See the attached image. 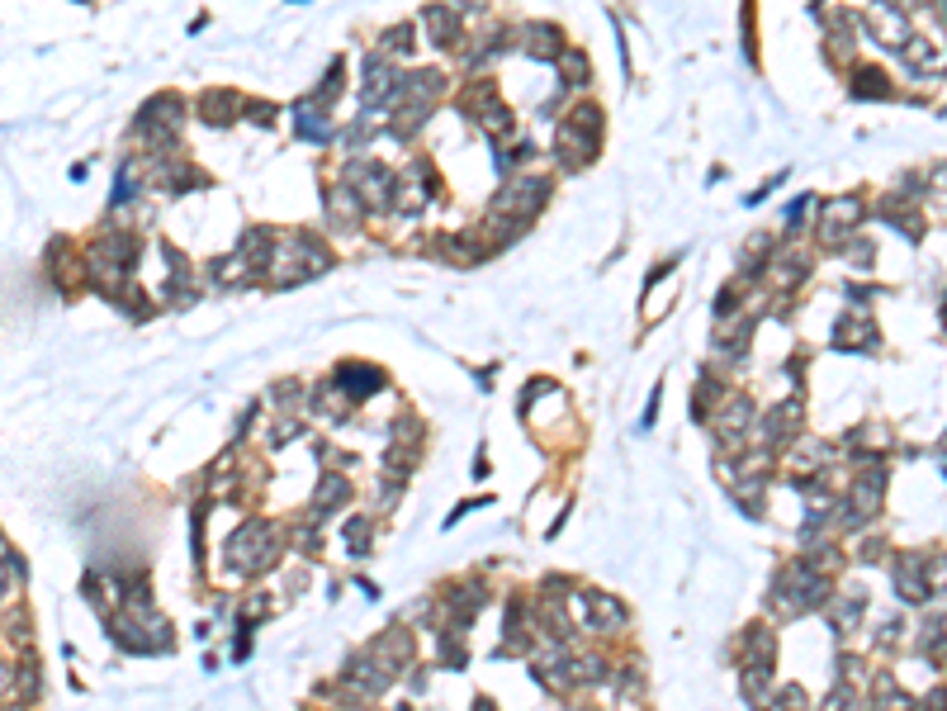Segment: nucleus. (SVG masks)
Segmentation results:
<instances>
[{
	"label": "nucleus",
	"mask_w": 947,
	"mask_h": 711,
	"mask_svg": "<svg viewBox=\"0 0 947 711\" xmlns=\"http://www.w3.org/2000/svg\"><path fill=\"white\" fill-rule=\"evenodd\" d=\"M824 579L815 574V565L810 560H791L782 574H777V593H772V602L782 607V612H810V607H820L824 602Z\"/></svg>",
	"instance_id": "1"
},
{
	"label": "nucleus",
	"mask_w": 947,
	"mask_h": 711,
	"mask_svg": "<svg viewBox=\"0 0 947 711\" xmlns=\"http://www.w3.org/2000/svg\"><path fill=\"white\" fill-rule=\"evenodd\" d=\"M275 555H280V531L270 527V522H247V527L233 536V546H228V560H233L237 569H247V574L270 569Z\"/></svg>",
	"instance_id": "2"
},
{
	"label": "nucleus",
	"mask_w": 947,
	"mask_h": 711,
	"mask_svg": "<svg viewBox=\"0 0 947 711\" xmlns=\"http://www.w3.org/2000/svg\"><path fill=\"white\" fill-rule=\"evenodd\" d=\"M365 659H370V664H379L384 674L394 678L398 669H408V659H412V636L394 626V631H384V636H379L375 645L365 650Z\"/></svg>",
	"instance_id": "3"
},
{
	"label": "nucleus",
	"mask_w": 947,
	"mask_h": 711,
	"mask_svg": "<svg viewBox=\"0 0 947 711\" xmlns=\"http://www.w3.org/2000/svg\"><path fill=\"white\" fill-rule=\"evenodd\" d=\"M881 493H886V470H881V465H867V470L853 474L848 508H862V517H872V512L881 508Z\"/></svg>",
	"instance_id": "4"
},
{
	"label": "nucleus",
	"mask_w": 947,
	"mask_h": 711,
	"mask_svg": "<svg viewBox=\"0 0 947 711\" xmlns=\"http://www.w3.org/2000/svg\"><path fill=\"white\" fill-rule=\"evenodd\" d=\"M749 418H753V403H749V399H730L725 418L715 422L720 441H744V427H749Z\"/></svg>",
	"instance_id": "5"
},
{
	"label": "nucleus",
	"mask_w": 947,
	"mask_h": 711,
	"mask_svg": "<svg viewBox=\"0 0 947 711\" xmlns=\"http://www.w3.org/2000/svg\"><path fill=\"white\" fill-rule=\"evenodd\" d=\"M346 498H351V484H346L341 474H327V479H322V489H318V508H313V517H318V522H322V517H332Z\"/></svg>",
	"instance_id": "6"
},
{
	"label": "nucleus",
	"mask_w": 947,
	"mask_h": 711,
	"mask_svg": "<svg viewBox=\"0 0 947 711\" xmlns=\"http://www.w3.org/2000/svg\"><path fill=\"white\" fill-rule=\"evenodd\" d=\"M919 565H924V555H900V560H895V574H900V593H905V598H929V588L919 579Z\"/></svg>",
	"instance_id": "7"
},
{
	"label": "nucleus",
	"mask_w": 947,
	"mask_h": 711,
	"mask_svg": "<svg viewBox=\"0 0 947 711\" xmlns=\"http://www.w3.org/2000/svg\"><path fill=\"white\" fill-rule=\"evenodd\" d=\"M602 678H607L602 655H569V688L573 683H602Z\"/></svg>",
	"instance_id": "8"
},
{
	"label": "nucleus",
	"mask_w": 947,
	"mask_h": 711,
	"mask_svg": "<svg viewBox=\"0 0 947 711\" xmlns=\"http://www.w3.org/2000/svg\"><path fill=\"white\" fill-rule=\"evenodd\" d=\"M768 683H772V659H753V664H744V688H749V702H753V707H763V697H768Z\"/></svg>",
	"instance_id": "9"
},
{
	"label": "nucleus",
	"mask_w": 947,
	"mask_h": 711,
	"mask_svg": "<svg viewBox=\"0 0 947 711\" xmlns=\"http://www.w3.org/2000/svg\"><path fill=\"white\" fill-rule=\"evenodd\" d=\"M801 418V403H787L782 413H768V422H763V446H782V441L791 437L787 427Z\"/></svg>",
	"instance_id": "10"
},
{
	"label": "nucleus",
	"mask_w": 947,
	"mask_h": 711,
	"mask_svg": "<svg viewBox=\"0 0 947 711\" xmlns=\"http://www.w3.org/2000/svg\"><path fill=\"white\" fill-rule=\"evenodd\" d=\"M479 602H483V588L479 584H465V588H455V593H450V612H455V621L465 626L469 612H479Z\"/></svg>",
	"instance_id": "11"
},
{
	"label": "nucleus",
	"mask_w": 947,
	"mask_h": 711,
	"mask_svg": "<svg viewBox=\"0 0 947 711\" xmlns=\"http://www.w3.org/2000/svg\"><path fill=\"white\" fill-rule=\"evenodd\" d=\"M431 38H441V43L455 38V19H450V10H431Z\"/></svg>",
	"instance_id": "12"
},
{
	"label": "nucleus",
	"mask_w": 947,
	"mask_h": 711,
	"mask_svg": "<svg viewBox=\"0 0 947 711\" xmlns=\"http://www.w3.org/2000/svg\"><path fill=\"white\" fill-rule=\"evenodd\" d=\"M531 48H536V57H554V53H550V48H554V29L536 24V29H531Z\"/></svg>",
	"instance_id": "13"
},
{
	"label": "nucleus",
	"mask_w": 947,
	"mask_h": 711,
	"mask_svg": "<svg viewBox=\"0 0 947 711\" xmlns=\"http://www.w3.org/2000/svg\"><path fill=\"white\" fill-rule=\"evenodd\" d=\"M749 650H758L763 659H772V636L763 631V626H758V631H749Z\"/></svg>",
	"instance_id": "14"
},
{
	"label": "nucleus",
	"mask_w": 947,
	"mask_h": 711,
	"mask_svg": "<svg viewBox=\"0 0 947 711\" xmlns=\"http://www.w3.org/2000/svg\"><path fill=\"white\" fill-rule=\"evenodd\" d=\"M346 536H351V546H356V550H365V546H370V522H351V527H346Z\"/></svg>",
	"instance_id": "15"
},
{
	"label": "nucleus",
	"mask_w": 947,
	"mask_h": 711,
	"mask_svg": "<svg viewBox=\"0 0 947 711\" xmlns=\"http://www.w3.org/2000/svg\"><path fill=\"white\" fill-rule=\"evenodd\" d=\"M299 550H304V555H313V550H318V536H313V531H299Z\"/></svg>",
	"instance_id": "16"
},
{
	"label": "nucleus",
	"mask_w": 947,
	"mask_h": 711,
	"mask_svg": "<svg viewBox=\"0 0 947 711\" xmlns=\"http://www.w3.org/2000/svg\"><path fill=\"white\" fill-rule=\"evenodd\" d=\"M10 683H15V669H5V664H0V697L10 693Z\"/></svg>",
	"instance_id": "17"
},
{
	"label": "nucleus",
	"mask_w": 947,
	"mask_h": 711,
	"mask_svg": "<svg viewBox=\"0 0 947 711\" xmlns=\"http://www.w3.org/2000/svg\"><path fill=\"white\" fill-rule=\"evenodd\" d=\"M839 711H867V702H848V697H843Z\"/></svg>",
	"instance_id": "18"
},
{
	"label": "nucleus",
	"mask_w": 947,
	"mask_h": 711,
	"mask_svg": "<svg viewBox=\"0 0 947 711\" xmlns=\"http://www.w3.org/2000/svg\"><path fill=\"white\" fill-rule=\"evenodd\" d=\"M10 598V584H5V569H0V602Z\"/></svg>",
	"instance_id": "19"
},
{
	"label": "nucleus",
	"mask_w": 947,
	"mask_h": 711,
	"mask_svg": "<svg viewBox=\"0 0 947 711\" xmlns=\"http://www.w3.org/2000/svg\"><path fill=\"white\" fill-rule=\"evenodd\" d=\"M0 711H29V707H19V702H0Z\"/></svg>",
	"instance_id": "20"
},
{
	"label": "nucleus",
	"mask_w": 947,
	"mask_h": 711,
	"mask_svg": "<svg viewBox=\"0 0 947 711\" xmlns=\"http://www.w3.org/2000/svg\"><path fill=\"white\" fill-rule=\"evenodd\" d=\"M474 711H493V702H474Z\"/></svg>",
	"instance_id": "21"
},
{
	"label": "nucleus",
	"mask_w": 947,
	"mask_h": 711,
	"mask_svg": "<svg viewBox=\"0 0 947 711\" xmlns=\"http://www.w3.org/2000/svg\"><path fill=\"white\" fill-rule=\"evenodd\" d=\"M0 560H10V550H5V541H0Z\"/></svg>",
	"instance_id": "22"
}]
</instances>
